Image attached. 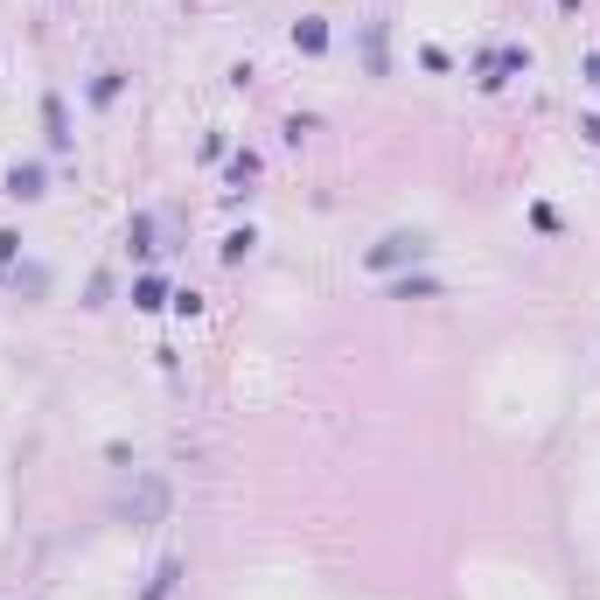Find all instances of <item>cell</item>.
Wrapping results in <instances>:
<instances>
[{"mask_svg":"<svg viewBox=\"0 0 600 600\" xmlns=\"http://www.w3.org/2000/svg\"><path fill=\"white\" fill-rule=\"evenodd\" d=\"M119 517H126L133 531L161 523V517H168V482H161V475H140V482H133L126 496H119Z\"/></svg>","mask_w":600,"mask_h":600,"instance_id":"1","label":"cell"},{"mask_svg":"<svg viewBox=\"0 0 600 600\" xmlns=\"http://www.w3.org/2000/svg\"><path fill=\"white\" fill-rule=\"evenodd\" d=\"M426 252H433V237H426V231H392L384 245H370V252H364V265H370V272H398V265H419Z\"/></svg>","mask_w":600,"mask_h":600,"instance_id":"2","label":"cell"},{"mask_svg":"<svg viewBox=\"0 0 600 600\" xmlns=\"http://www.w3.org/2000/svg\"><path fill=\"white\" fill-rule=\"evenodd\" d=\"M7 196H14V203H35V196H42V168H35V161L7 168Z\"/></svg>","mask_w":600,"mask_h":600,"instance_id":"3","label":"cell"},{"mask_svg":"<svg viewBox=\"0 0 600 600\" xmlns=\"http://www.w3.org/2000/svg\"><path fill=\"white\" fill-rule=\"evenodd\" d=\"M42 126H50V147L63 154V147H70V119H63V98H56V91L42 98Z\"/></svg>","mask_w":600,"mask_h":600,"instance_id":"4","label":"cell"},{"mask_svg":"<svg viewBox=\"0 0 600 600\" xmlns=\"http://www.w3.org/2000/svg\"><path fill=\"white\" fill-rule=\"evenodd\" d=\"M175 579H182V558H161V566H154V579H147V594H140V600H168V594H175Z\"/></svg>","mask_w":600,"mask_h":600,"instance_id":"5","label":"cell"},{"mask_svg":"<svg viewBox=\"0 0 600 600\" xmlns=\"http://www.w3.org/2000/svg\"><path fill=\"white\" fill-rule=\"evenodd\" d=\"M133 308H140V314H154V308H168V287H161L154 272H147V280H133Z\"/></svg>","mask_w":600,"mask_h":600,"instance_id":"6","label":"cell"},{"mask_svg":"<svg viewBox=\"0 0 600 600\" xmlns=\"http://www.w3.org/2000/svg\"><path fill=\"white\" fill-rule=\"evenodd\" d=\"M392 293H398V300H433L440 280H412V272H405V280H392Z\"/></svg>","mask_w":600,"mask_h":600,"instance_id":"7","label":"cell"},{"mask_svg":"<svg viewBox=\"0 0 600 600\" xmlns=\"http://www.w3.org/2000/svg\"><path fill=\"white\" fill-rule=\"evenodd\" d=\"M126 245H133V252H140V259H147V252H161V245H154V217H133Z\"/></svg>","mask_w":600,"mask_h":600,"instance_id":"8","label":"cell"},{"mask_svg":"<svg viewBox=\"0 0 600 600\" xmlns=\"http://www.w3.org/2000/svg\"><path fill=\"white\" fill-rule=\"evenodd\" d=\"M293 42H300V50H328V28H321V22H293Z\"/></svg>","mask_w":600,"mask_h":600,"instance_id":"9","label":"cell"},{"mask_svg":"<svg viewBox=\"0 0 600 600\" xmlns=\"http://www.w3.org/2000/svg\"><path fill=\"white\" fill-rule=\"evenodd\" d=\"M252 245H259V237H252V231H231V237H224V259L237 265V259H245V252H252Z\"/></svg>","mask_w":600,"mask_h":600,"instance_id":"10","label":"cell"},{"mask_svg":"<svg viewBox=\"0 0 600 600\" xmlns=\"http://www.w3.org/2000/svg\"><path fill=\"white\" fill-rule=\"evenodd\" d=\"M91 98H98V105H112V98H119V70H98V84H91Z\"/></svg>","mask_w":600,"mask_h":600,"instance_id":"11","label":"cell"},{"mask_svg":"<svg viewBox=\"0 0 600 600\" xmlns=\"http://www.w3.org/2000/svg\"><path fill=\"white\" fill-rule=\"evenodd\" d=\"M14 252H22V237H14V231H0V272L14 265Z\"/></svg>","mask_w":600,"mask_h":600,"instance_id":"12","label":"cell"},{"mask_svg":"<svg viewBox=\"0 0 600 600\" xmlns=\"http://www.w3.org/2000/svg\"><path fill=\"white\" fill-rule=\"evenodd\" d=\"M579 133H586V140H594V147H600V119H579Z\"/></svg>","mask_w":600,"mask_h":600,"instance_id":"13","label":"cell"},{"mask_svg":"<svg viewBox=\"0 0 600 600\" xmlns=\"http://www.w3.org/2000/svg\"><path fill=\"white\" fill-rule=\"evenodd\" d=\"M586 84H594V91H600V56H586Z\"/></svg>","mask_w":600,"mask_h":600,"instance_id":"14","label":"cell"},{"mask_svg":"<svg viewBox=\"0 0 600 600\" xmlns=\"http://www.w3.org/2000/svg\"><path fill=\"white\" fill-rule=\"evenodd\" d=\"M558 7H566V14H579V0H558Z\"/></svg>","mask_w":600,"mask_h":600,"instance_id":"15","label":"cell"}]
</instances>
